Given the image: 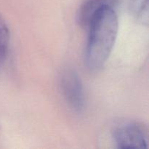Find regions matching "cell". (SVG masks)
<instances>
[{
  "instance_id": "obj_1",
  "label": "cell",
  "mask_w": 149,
  "mask_h": 149,
  "mask_svg": "<svg viewBox=\"0 0 149 149\" xmlns=\"http://www.w3.org/2000/svg\"><path fill=\"white\" fill-rule=\"evenodd\" d=\"M86 49V63L93 70L101 68L109 58L118 33L119 22L111 4L102 6L92 18Z\"/></svg>"
},
{
  "instance_id": "obj_2",
  "label": "cell",
  "mask_w": 149,
  "mask_h": 149,
  "mask_svg": "<svg viewBox=\"0 0 149 149\" xmlns=\"http://www.w3.org/2000/svg\"><path fill=\"white\" fill-rule=\"evenodd\" d=\"M112 135L119 148H148L147 130L138 122H123L117 125L112 130Z\"/></svg>"
},
{
  "instance_id": "obj_3",
  "label": "cell",
  "mask_w": 149,
  "mask_h": 149,
  "mask_svg": "<svg viewBox=\"0 0 149 149\" xmlns=\"http://www.w3.org/2000/svg\"><path fill=\"white\" fill-rule=\"evenodd\" d=\"M60 85L68 106L75 111H81L84 108V95L82 83L78 74L72 68L64 69L61 75Z\"/></svg>"
},
{
  "instance_id": "obj_4",
  "label": "cell",
  "mask_w": 149,
  "mask_h": 149,
  "mask_svg": "<svg viewBox=\"0 0 149 149\" xmlns=\"http://www.w3.org/2000/svg\"><path fill=\"white\" fill-rule=\"evenodd\" d=\"M113 0H85L78 14L79 23L82 27H88L96 12L104 4H111Z\"/></svg>"
},
{
  "instance_id": "obj_5",
  "label": "cell",
  "mask_w": 149,
  "mask_h": 149,
  "mask_svg": "<svg viewBox=\"0 0 149 149\" xmlns=\"http://www.w3.org/2000/svg\"><path fill=\"white\" fill-rule=\"evenodd\" d=\"M10 43V29L5 19L0 15V70L4 64Z\"/></svg>"
},
{
  "instance_id": "obj_6",
  "label": "cell",
  "mask_w": 149,
  "mask_h": 149,
  "mask_svg": "<svg viewBox=\"0 0 149 149\" xmlns=\"http://www.w3.org/2000/svg\"><path fill=\"white\" fill-rule=\"evenodd\" d=\"M130 10L140 21L148 24V0H130Z\"/></svg>"
}]
</instances>
